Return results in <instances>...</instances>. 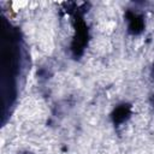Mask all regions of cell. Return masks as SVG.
<instances>
[{"mask_svg":"<svg viewBox=\"0 0 154 154\" xmlns=\"http://www.w3.org/2000/svg\"><path fill=\"white\" fill-rule=\"evenodd\" d=\"M28 1H25V0H14V1H12L11 2V8L14 11V12H18V11H20V10H24L26 6H28Z\"/></svg>","mask_w":154,"mask_h":154,"instance_id":"cell-1","label":"cell"}]
</instances>
